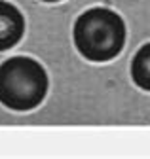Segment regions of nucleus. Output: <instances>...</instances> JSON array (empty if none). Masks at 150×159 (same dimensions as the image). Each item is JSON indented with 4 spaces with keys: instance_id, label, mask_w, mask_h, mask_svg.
<instances>
[{
    "instance_id": "nucleus-1",
    "label": "nucleus",
    "mask_w": 150,
    "mask_h": 159,
    "mask_svg": "<svg viewBox=\"0 0 150 159\" xmlns=\"http://www.w3.org/2000/svg\"><path fill=\"white\" fill-rule=\"evenodd\" d=\"M125 34L124 19L114 10L103 6L80 13L72 29L76 49L93 63H106L118 57L125 46Z\"/></svg>"
},
{
    "instance_id": "nucleus-2",
    "label": "nucleus",
    "mask_w": 150,
    "mask_h": 159,
    "mask_svg": "<svg viewBox=\"0 0 150 159\" xmlns=\"http://www.w3.org/2000/svg\"><path fill=\"white\" fill-rule=\"evenodd\" d=\"M46 68L32 57L15 55L0 65V102L15 112L36 108L48 93Z\"/></svg>"
},
{
    "instance_id": "nucleus-3",
    "label": "nucleus",
    "mask_w": 150,
    "mask_h": 159,
    "mask_svg": "<svg viewBox=\"0 0 150 159\" xmlns=\"http://www.w3.org/2000/svg\"><path fill=\"white\" fill-rule=\"evenodd\" d=\"M25 32V17L12 2L0 0V51L19 44Z\"/></svg>"
},
{
    "instance_id": "nucleus-4",
    "label": "nucleus",
    "mask_w": 150,
    "mask_h": 159,
    "mask_svg": "<svg viewBox=\"0 0 150 159\" xmlns=\"http://www.w3.org/2000/svg\"><path fill=\"white\" fill-rule=\"evenodd\" d=\"M131 78L133 84L144 91H150V42L143 44L131 61Z\"/></svg>"
},
{
    "instance_id": "nucleus-5",
    "label": "nucleus",
    "mask_w": 150,
    "mask_h": 159,
    "mask_svg": "<svg viewBox=\"0 0 150 159\" xmlns=\"http://www.w3.org/2000/svg\"><path fill=\"white\" fill-rule=\"evenodd\" d=\"M42 2H61V0H42Z\"/></svg>"
}]
</instances>
